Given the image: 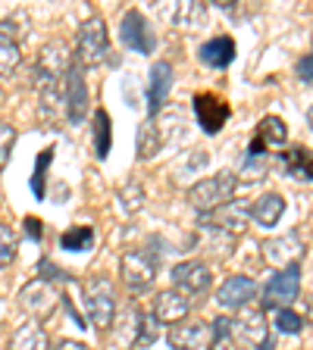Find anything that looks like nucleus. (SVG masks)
Wrapping results in <instances>:
<instances>
[{"instance_id": "21", "label": "nucleus", "mask_w": 313, "mask_h": 350, "mask_svg": "<svg viewBox=\"0 0 313 350\" xmlns=\"http://www.w3.org/2000/svg\"><path fill=\"white\" fill-rule=\"evenodd\" d=\"M197 57H201L204 66H210V69H226V66L235 59V41L229 35H216V38L201 44Z\"/></svg>"}, {"instance_id": "24", "label": "nucleus", "mask_w": 313, "mask_h": 350, "mask_svg": "<svg viewBox=\"0 0 313 350\" xmlns=\"http://www.w3.org/2000/svg\"><path fill=\"white\" fill-rule=\"evenodd\" d=\"M10 350H51L47 332L41 328V322H25L13 332L10 338Z\"/></svg>"}, {"instance_id": "10", "label": "nucleus", "mask_w": 313, "mask_h": 350, "mask_svg": "<svg viewBox=\"0 0 313 350\" xmlns=\"http://www.w3.org/2000/svg\"><path fill=\"white\" fill-rule=\"evenodd\" d=\"M119 38H123V44L135 53H153L157 51V35H153L151 22L145 19V13H138V10H129V13L123 16Z\"/></svg>"}, {"instance_id": "8", "label": "nucleus", "mask_w": 313, "mask_h": 350, "mask_svg": "<svg viewBox=\"0 0 313 350\" xmlns=\"http://www.w3.org/2000/svg\"><path fill=\"white\" fill-rule=\"evenodd\" d=\"M260 254L270 266H276V269L282 272V269L298 266V262L304 260L307 247H304V241H301L298 232H288V234H279V238H266L260 244Z\"/></svg>"}, {"instance_id": "41", "label": "nucleus", "mask_w": 313, "mask_h": 350, "mask_svg": "<svg viewBox=\"0 0 313 350\" xmlns=\"http://www.w3.org/2000/svg\"><path fill=\"white\" fill-rule=\"evenodd\" d=\"M307 125H310V131H313V107L307 109Z\"/></svg>"}, {"instance_id": "38", "label": "nucleus", "mask_w": 313, "mask_h": 350, "mask_svg": "<svg viewBox=\"0 0 313 350\" xmlns=\"http://www.w3.org/2000/svg\"><path fill=\"white\" fill-rule=\"evenodd\" d=\"M47 163H51V150L41 153V166L35 169V194H44V169H47Z\"/></svg>"}, {"instance_id": "6", "label": "nucleus", "mask_w": 313, "mask_h": 350, "mask_svg": "<svg viewBox=\"0 0 313 350\" xmlns=\"http://www.w3.org/2000/svg\"><path fill=\"white\" fill-rule=\"evenodd\" d=\"M141 328H145V313L138 304H125L116 313L113 325L107 328L110 350H135L141 341Z\"/></svg>"}, {"instance_id": "37", "label": "nucleus", "mask_w": 313, "mask_h": 350, "mask_svg": "<svg viewBox=\"0 0 313 350\" xmlns=\"http://www.w3.org/2000/svg\"><path fill=\"white\" fill-rule=\"evenodd\" d=\"M295 72H298V79H301V81H313V51L307 53V57H301V59H298Z\"/></svg>"}, {"instance_id": "28", "label": "nucleus", "mask_w": 313, "mask_h": 350, "mask_svg": "<svg viewBox=\"0 0 313 350\" xmlns=\"http://www.w3.org/2000/svg\"><path fill=\"white\" fill-rule=\"evenodd\" d=\"M219 213H223V219H219L216 226L226 228L232 238H241V234H245V228H248L251 210H245V206H238V204H229V206H223Z\"/></svg>"}, {"instance_id": "22", "label": "nucleus", "mask_w": 313, "mask_h": 350, "mask_svg": "<svg viewBox=\"0 0 313 350\" xmlns=\"http://www.w3.org/2000/svg\"><path fill=\"white\" fill-rule=\"evenodd\" d=\"M282 213H285V200H282V194H276V191H270V194L257 197L254 204H251V219H254L260 228L279 226Z\"/></svg>"}, {"instance_id": "14", "label": "nucleus", "mask_w": 313, "mask_h": 350, "mask_svg": "<svg viewBox=\"0 0 313 350\" xmlns=\"http://www.w3.org/2000/svg\"><path fill=\"white\" fill-rule=\"evenodd\" d=\"M22 35L25 29H19V19H0V79H7L19 69L22 63Z\"/></svg>"}, {"instance_id": "23", "label": "nucleus", "mask_w": 313, "mask_h": 350, "mask_svg": "<svg viewBox=\"0 0 313 350\" xmlns=\"http://www.w3.org/2000/svg\"><path fill=\"white\" fill-rule=\"evenodd\" d=\"M163 144H166V135H163L160 125H157V116H147L145 122H141L138 135H135L138 157H141V160H153V157L163 150Z\"/></svg>"}, {"instance_id": "42", "label": "nucleus", "mask_w": 313, "mask_h": 350, "mask_svg": "<svg viewBox=\"0 0 313 350\" xmlns=\"http://www.w3.org/2000/svg\"><path fill=\"white\" fill-rule=\"evenodd\" d=\"M307 319L313 322V297H310V304H307Z\"/></svg>"}, {"instance_id": "15", "label": "nucleus", "mask_w": 313, "mask_h": 350, "mask_svg": "<svg viewBox=\"0 0 313 350\" xmlns=\"http://www.w3.org/2000/svg\"><path fill=\"white\" fill-rule=\"evenodd\" d=\"M213 282V272L207 262L201 260H185V262H175L173 266V284L175 291H182L185 297L191 294H204Z\"/></svg>"}, {"instance_id": "5", "label": "nucleus", "mask_w": 313, "mask_h": 350, "mask_svg": "<svg viewBox=\"0 0 313 350\" xmlns=\"http://www.w3.org/2000/svg\"><path fill=\"white\" fill-rule=\"evenodd\" d=\"M75 59L82 69L101 66L103 59H110V31L101 16H91L88 22H82L79 35H75Z\"/></svg>"}, {"instance_id": "4", "label": "nucleus", "mask_w": 313, "mask_h": 350, "mask_svg": "<svg viewBox=\"0 0 313 350\" xmlns=\"http://www.w3.org/2000/svg\"><path fill=\"white\" fill-rule=\"evenodd\" d=\"M16 304H19V310L29 316L32 322H44L57 313V306L63 304V294H60L47 278L38 275V278H32L29 284H22Z\"/></svg>"}, {"instance_id": "34", "label": "nucleus", "mask_w": 313, "mask_h": 350, "mask_svg": "<svg viewBox=\"0 0 313 350\" xmlns=\"http://www.w3.org/2000/svg\"><path fill=\"white\" fill-rule=\"evenodd\" d=\"M266 175V157H248V163H245V169H241L238 178H245V182H257V178H263Z\"/></svg>"}, {"instance_id": "11", "label": "nucleus", "mask_w": 313, "mask_h": 350, "mask_svg": "<svg viewBox=\"0 0 313 350\" xmlns=\"http://www.w3.org/2000/svg\"><path fill=\"white\" fill-rule=\"evenodd\" d=\"M229 116H232V109H229V103L219 94L204 91V94L195 97V119H197V125H201L204 135H219V131L226 129Z\"/></svg>"}, {"instance_id": "16", "label": "nucleus", "mask_w": 313, "mask_h": 350, "mask_svg": "<svg viewBox=\"0 0 313 350\" xmlns=\"http://www.w3.org/2000/svg\"><path fill=\"white\" fill-rule=\"evenodd\" d=\"M63 107L69 122H85L88 116V81L82 75V66L75 63L63 81Z\"/></svg>"}, {"instance_id": "12", "label": "nucleus", "mask_w": 313, "mask_h": 350, "mask_svg": "<svg viewBox=\"0 0 313 350\" xmlns=\"http://www.w3.org/2000/svg\"><path fill=\"white\" fill-rule=\"evenodd\" d=\"M301 294V269L292 266V269H282L266 282L263 288V310H279V306L292 304Z\"/></svg>"}, {"instance_id": "1", "label": "nucleus", "mask_w": 313, "mask_h": 350, "mask_svg": "<svg viewBox=\"0 0 313 350\" xmlns=\"http://www.w3.org/2000/svg\"><path fill=\"white\" fill-rule=\"evenodd\" d=\"M73 53H69V44L60 41V38H53V41H47L38 51V59H35V72H32V79H35V88L41 91V94H47V91H60V85L66 81V75H69V69H73Z\"/></svg>"}, {"instance_id": "39", "label": "nucleus", "mask_w": 313, "mask_h": 350, "mask_svg": "<svg viewBox=\"0 0 313 350\" xmlns=\"http://www.w3.org/2000/svg\"><path fill=\"white\" fill-rule=\"evenodd\" d=\"M51 350H91V347L82 341H73V338H63V341H57Z\"/></svg>"}, {"instance_id": "18", "label": "nucleus", "mask_w": 313, "mask_h": 350, "mask_svg": "<svg viewBox=\"0 0 313 350\" xmlns=\"http://www.w3.org/2000/svg\"><path fill=\"white\" fill-rule=\"evenodd\" d=\"M288 141V125L279 116H263L257 122V135L251 141L248 157H266V147H282Z\"/></svg>"}, {"instance_id": "26", "label": "nucleus", "mask_w": 313, "mask_h": 350, "mask_svg": "<svg viewBox=\"0 0 313 350\" xmlns=\"http://www.w3.org/2000/svg\"><path fill=\"white\" fill-rule=\"evenodd\" d=\"M166 16L173 25H179V29H197L201 22H204V3H173V7H166Z\"/></svg>"}, {"instance_id": "9", "label": "nucleus", "mask_w": 313, "mask_h": 350, "mask_svg": "<svg viewBox=\"0 0 313 350\" xmlns=\"http://www.w3.org/2000/svg\"><path fill=\"white\" fill-rule=\"evenodd\" d=\"M232 338L254 350H270L273 338L263 310H238V319H232Z\"/></svg>"}, {"instance_id": "17", "label": "nucleus", "mask_w": 313, "mask_h": 350, "mask_svg": "<svg viewBox=\"0 0 313 350\" xmlns=\"http://www.w3.org/2000/svg\"><path fill=\"white\" fill-rule=\"evenodd\" d=\"M254 297H257V282L248 275H229L216 291V304L226 306V310H245Z\"/></svg>"}, {"instance_id": "32", "label": "nucleus", "mask_w": 313, "mask_h": 350, "mask_svg": "<svg viewBox=\"0 0 313 350\" xmlns=\"http://www.w3.org/2000/svg\"><path fill=\"white\" fill-rule=\"evenodd\" d=\"M13 147H16V129L10 122H0V172L7 169L10 157H13Z\"/></svg>"}, {"instance_id": "31", "label": "nucleus", "mask_w": 313, "mask_h": 350, "mask_svg": "<svg viewBox=\"0 0 313 350\" xmlns=\"http://www.w3.org/2000/svg\"><path fill=\"white\" fill-rule=\"evenodd\" d=\"M110 135H113V129H110V116L103 113V109H97L95 113V153L101 157V160L110 153Z\"/></svg>"}, {"instance_id": "13", "label": "nucleus", "mask_w": 313, "mask_h": 350, "mask_svg": "<svg viewBox=\"0 0 313 350\" xmlns=\"http://www.w3.org/2000/svg\"><path fill=\"white\" fill-rule=\"evenodd\" d=\"M166 341L173 350H213L216 338H213V325L207 322H179L169 328Z\"/></svg>"}, {"instance_id": "25", "label": "nucleus", "mask_w": 313, "mask_h": 350, "mask_svg": "<svg viewBox=\"0 0 313 350\" xmlns=\"http://www.w3.org/2000/svg\"><path fill=\"white\" fill-rule=\"evenodd\" d=\"M282 163H285V172L298 178V182H313V153L307 147H288L282 153Z\"/></svg>"}, {"instance_id": "27", "label": "nucleus", "mask_w": 313, "mask_h": 350, "mask_svg": "<svg viewBox=\"0 0 313 350\" xmlns=\"http://www.w3.org/2000/svg\"><path fill=\"white\" fill-rule=\"evenodd\" d=\"M60 247L69 250V254H85V250L95 247V228H91V226L69 228V232L60 234Z\"/></svg>"}, {"instance_id": "29", "label": "nucleus", "mask_w": 313, "mask_h": 350, "mask_svg": "<svg viewBox=\"0 0 313 350\" xmlns=\"http://www.w3.org/2000/svg\"><path fill=\"white\" fill-rule=\"evenodd\" d=\"M16 256H19V238L7 222H0V269L13 266Z\"/></svg>"}, {"instance_id": "20", "label": "nucleus", "mask_w": 313, "mask_h": 350, "mask_svg": "<svg viewBox=\"0 0 313 350\" xmlns=\"http://www.w3.org/2000/svg\"><path fill=\"white\" fill-rule=\"evenodd\" d=\"M169 88H173V63L157 59V63L151 66V85H147V107H151V116L160 113V107L169 97Z\"/></svg>"}, {"instance_id": "35", "label": "nucleus", "mask_w": 313, "mask_h": 350, "mask_svg": "<svg viewBox=\"0 0 313 350\" xmlns=\"http://www.w3.org/2000/svg\"><path fill=\"white\" fill-rule=\"evenodd\" d=\"M157 325H160V322H157V316H145V328H141L138 347H147V344L157 341V335H160V332H157Z\"/></svg>"}, {"instance_id": "2", "label": "nucleus", "mask_w": 313, "mask_h": 350, "mask_svg": "<svg viewBox=\"0 0 313 350\" xmlns=\"http://www.w3.org/2000/svg\"><path fill=\"white\" fill-rule=\"evenodd\" d=\"M235 191H238V175L223 169V172L210 175V178H201L197 185L188 188V204L195 213L201 216H210V213H219L223 206L232 204Z\"/></svg>"}, {"instance_id": "43", "label": "nucleus", "mask_w": 313, "mask_h": 350, "mask_svg": "<svg viewBox=\"0 0 313 350\" xmlns=\"http://www.w3.org/2000/svg\"><path fill=\"white\" fill-rule=\"evenodd\" d=\"M213 350H223V347H213Z\"/></svg>"}, {"instance_id": "3", "label": "nucleus", "mask_w": 313, "mask_h": 350, "mask_svg": "<svg viewBox=\"0 0 313 350\" xmlns=\"http://www.w3.org/2000/svg\"><path fill=\"white\" fill-rule=\"evenodd\" d=\"M82 294H85V310H88L91 325L101 328V332H107V328L113 325V319H116V313H119V300H116V288H113V282H110L107 275H95V278H88L85 282Z\"/></svg>"}, {"instance_id": "19", "label": "nucleus", "mask_w": 313, "mask_h": 350, "mask_svg": "<svg viewBox=\"0 0 313 350\" xmlns=\"http://www.w3.org/2000/svg\"><path fill=\"white\" fill-rule=\"evenodd\" d=\"M188 310H191L188 297H185L182 291H175V288L160 291L153 297V316H157V322H163V325H179V322H185Z\"/></svg>"}, {"instance_id": "40", "label": "nucleus", "mask_w": 313, "mask_h": 350, "mask_svg": "<svg viewBox=\"0 0 313 350\" xmlns=\"http://www.w3.org/2000/svg\"><path fill=\"white\" fill-rule=\"evenodd\" d=\"M25 226H29V234H32V238H38V241L44 238V226L38 222V219H25Z\"/></svg>"}, {"instance_id": "30", "label": "nucleus", "mask_w": 313, "mask_h": 350, "mask_svg": "<svg viewBox=\"0 0 313 350\" xmlns=\"http://www.w3.org/2000/svg\"><path fill=\"white\" fill-rule=\"evenodd\" d=\"M273 322H276V328L282 332V335H301V332H304V319L295 313L292 306H279V310H273Z\"/></svg>"}, {"instance_id": "36", "label": "nucleus", "mask_w": 313, "mask_h": 350, "mask_svg": "<svg viewBox=\"0 0 313 350\" xmlns=\"http://www.w3.org/2000/svg\"><path fill=\"white\" fill-rule=\"evenodd\" d=\"M213 338H216V341L232 338V319H229V316H216V319H213Z\"/></svg>"}, {"instance_id": "33", "label": "nucleus", "mask_w": 313, "mask_h": 350, "mask_svg": "<svg viewBox=\"0 0 313 350\" xmlns=\"http://www.w3.org/2000/svg\"><path fill=\"white\" fill-rule=\"evenodd\" d=\"M119 197H123L125 210L135 213V210H141V204H145V188H141L138 182H129L123 191H119Z\"/></svg>"}, {"instance_id": "7", "label": "nucleus", "mask_w": 313, "mask_h": 350, "mask_svg": "<svg viewBox=\"0 0 313 350\" xmlns=\"http://www.w3.org/2000/svg\"><path fill=\"white\" fill-rule=\"evenodd\" d=\"M119 275H123L125 291H129L132 297H141V294H147L153 288L157 266H153V260L147 254L129 250V254H123V262H119Z\"/></svg>"}]
</instances>
